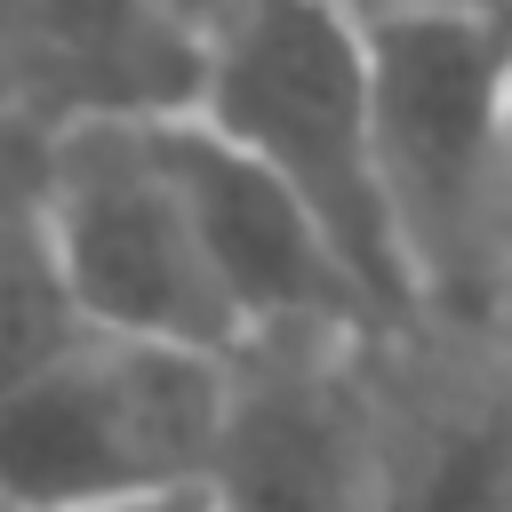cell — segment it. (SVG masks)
I'll list each match as a JSON object with an SVG mask.
<instances>
[{
  "label": "cell",
  "mask_w": 512,
  "mask_h": 512,
  "mask_svg": "<svg viewBox=\"0 0 512 512\" xmlns=\"http://www.w3.org/2000/svg\"><path fill=\"white\" fill-rule=\"evenodd\" d=\"M240 152H256L336 240L352 280L368 288L384 336L424 312L384 152H376V72L368 24L352 0H240L208 24V80L192 104Z\"/></svg>",
  "instance_id": "cell-1"
},
{
  "label": "cell",
  "mask_w": 512,
  "mask_h": 512,
  "mask_svg": "<svg viewBox=\"0 0 512 512\" xmlns=\"http://www.w3.org/2000/svg\"><path fill=\"white\" fill-rule=\"evenodd\" d=\"M224 360L80 336L0 400V512L200 504L224 440Z\"/></svg>",
  "instance_id": "cell-2"
},
{
  "label": "cell",
  "mask_w": 512,
  "mask_h": 512,
  "mask_svg": "<svg viewBox=\"0 0 512 512\" xmlns=\"http://www.w3.org/2000/svg\"><path fill=\"white\" fill-rule=\"evenodd\" d=\"M376 72V152L424 304L488 272L512 192V16H360Z\"/></svg>",
  "instance_id": "cell-3"
},
{
  "label": "cell",
  "mask_w": 512,
  "mask_h": 512,
  "mask_svg": "<svg viewBox=\"0 0 512 512\" xmlns=\"http://www.w3.org/2000/svg\"><path fill=\"white\" fill-rule=\"evenodd\" d=\"M48 240L96 336L232 352L240 320L200 256V232L144 136V120H88L48 136Z\"/></svg>",
  "instance_id": "cell-4"
},
{
  "label": "cell",
  "mask_w": 512,
  "mask_h": 512,
  "mask_svg": "<svg viewBox=\"0 0 512 512\" xmlns=\"http://www.w3.org/2000/svg\"><path fill=\"white\" fill-rule=\"evenodd\" d=\"M360 336H248L224 360L208 512H384Z\"/></svg>",
  "instance_id": "cell-5"
},
{
  "label": "cell",
  "mask_w": 512,
  "mask_h": 512,
  "mask_svg": "<svg viewBox=\"0 0 512 512\" xmlns=\"http://www.w3.org/2000/svg\"><path fill=\"white\" fill-rule=\"evenodd\" d=\"M144 136L200 232V256L240 320V344L248 336H360V344L384 336L368 288L352 280L320 216L256 152H240L200 112H160L144 120Z\"/></svg>",
  "instance_id": "cell-6"
},
{
  "label": "cell",
  "mask_w": 512,
  "mask_h": 512,
  "mask_svg": "<svg viewBox=\"0 0 512 512\" xmlns=\"http://www.w3.org/2000/svg\"><path fill=\"white\" fill-rule=\"evenodd\" d=\"M208 32L184 0H0V120L40 136L192 112Z\"/></svg>",
  "instance_id": "cell-7"
},
{
  "label": "cell",
  "mask_w": 512,
  "mask_h": 512,
  "mask_svg": "<svg viewBox=\"0 0 512 512\" xmlns=\"http://www.w3.org/2000/svg\"><path fill=\"white\" fill-rule=\"evenodd\" d=\"M80 336L96 328L80 320L48 240V136L0 120V400L64 360Z\"/></svg>",
  "instance_id": "cell-8"
},
{
  "label": "cell",
  "mask_w": 512,
  "mask_h": 512,
  "mask_svg": "<svg viewBox=\"0 0 512 512\" xmlns=\"http://www.w3.org/2000/svg\"><path fill=\"white\" fill-rule=\"evenodd\" d=\"M384 512H512V400L448 408L416 456L384 448Z\"/></svg>",
  "instance_id": "cell-9"
},
{
  "label": "cell",
  "mask_w": 512,
  "mask_h": 512,
  "mask_svg": "<svg viewBox=\"0 0 512 512\" xmlns=\"http://www.w3.org/2000/svg\"><path fill=\"white\" fill-rule=\"evenodd\" d=\"M360 16H512V0H352Z\"/></svg>",
  "instance_id": "cell-10"
},
{
  "label": "cell",
  "mask_w": 512,
  "mask_h": 512,
  "mask_svg": "<svg viewBox=\"0 0 512 512\" xmlns=\"http://www.w3.org/2000/svg\"><path fill=\"white\" fill-rule=\"evenodd\" d=\"M160 512H200V504H160Z\"/></svg>",
  "instance_id": "cell-11"
},
{
  "label": "cell",
  "mask_w": 512,
  "mask_h": 512,
  "mask_svg": "<svg viewBox=\"0 0 512 512\" xmlns=\"http://www.w3.org/2000/svg\"><path fill=\"white\" fill-rule=\"evenodd\" d=\"M200 512H208V504H200Z\"/></svg>",
  "instance_id": "cell-12"
}]
</instances>
